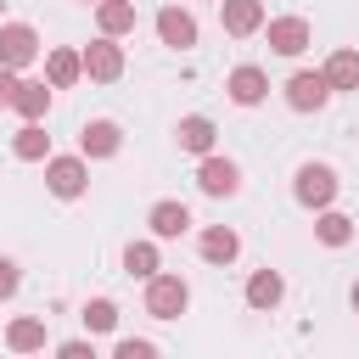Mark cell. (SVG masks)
I'll return each mask as SVG.
<instances>
[{
  "label": "cell",
  "mask_w": 359,
  "mask_h": 359,
  "mask_svg": "<svg viewBox=\"0 0 359 359\" xmlns=\"http://www.w3.org/2000/svg\"><path fill=\"white\" fill-rule=\"evenodd\" d=\"M90 157L79 151V157H45V185H50V196H62V202H73V196H84V185H90V168H84Z\"/></svg>",
  "instance_id": "obj_2"
},
{
  "label": "cell",
  "mask_w": 359,
  "mask_h": 359,
  "mask_svg": "<svg viewBox=\"0 0 359 359\" xmlns=\"http://www.w3.org/2000/svg\"><path fill=\"white\" fill-rule=\"evenodd\" d=\"M185 303H191V286H185L180 275H163V269H157V275L146 280V314H151V320H180Z\"/></svg>",
  "instance_id": "obj_1"
},
{
  "label": "cell",
  "mask_w": 359,
  "mask_h": 359,
  "mask_svg": "<svg viewBox=\"0 0 359 359\" xmlns=\"http://www.w3.org/2000/svg\"><path fill=\"white\" fill-rule=\"evenodd\" d=\"M224 90H230V101H236V107H258V101L269 95V73H264V67H252V62H241V67L224 79Z\"/></svg>",
  "instance_id": "obj_10"
},
{
  "label": "cell",
  "mask_w": 359,
  "mask_h": 359,
  "mask_svg": "<svg viewBox=\"0 0 359 359\" xmlns=\"http://www.w3.org/2000/svg\"><path fill=\"white\" fill-rule=\"evenodd\" d=\"M314 236H320L325 247H348V241H353V219H348V213H331V208H320V224H314Z\"/></svg>",
  "instance_id": "obj_23"
},
{
  "label": "cell",
  "mask_w": 359,
  "mask_h": 359,
  "mask_svg": "<svg viewBox=\"0 0 359 359\" xmlns=\"http://www.w3.org/2000/svg\"><path fill=\"white\" fill-rule=\"evenodd\" d=\"M286 297V280L275 275V269H252V280H247V303L252 309H275Z\"/></svg>",
  "instance_id": "obj_18"
},
{
  "label": "cell",
  "mask_w": 359,
  "mask_h": 359,
  "mask_svg": "<svg viewBox=\"0 0 359 359\" xmlns=\"http://www.w3.org/2000/svg\"><path fill=\"white\" fill-rule=\"evenodd\" d=\"M50 90H56V84L22 79V84H17V101H11V107H17L22 118H45V112H50Z\"/></svg>",
  "instance_id": "obj_21"
},
{
  "label": "cell",
  "mask_w": 359,
  "mask_h": 359,
  "mask_svg": "<svg viewBox=\"0 0 359 359\" xmlns=\"http://www.w3.org/2000/svg\"><path fill=\"white\" fill-rule=\"evenodd\" d=\"M219 22H224V34L247 39V34H258L269 17H264V0H219Z\"/></svg>",
  "instance_id": "obj_9"
},
{
  "label": "cell",
  "mask_w": 359,
  "mask_h": 359,
  "mask_svg": "<svg viewBox=\"0 0 359 359\" xmlns=\"http://www.w3.org/2000/svg\"><path fill=\"white\" fill-rule=\"evenodd\" d=\"M196 185H202V196H236L241 191V168L230 163V157H202V168H196Z\"/></svg>",
  "instance_id": "obj_6"
},
{
  "label": "cell",
  "mask_w": 359,
  "mask_h": 359,
  "mask_svg": "<svg viewBox=\"0 0 359 359\" xmlns=\"http://www.w3.org/2000/svg\"><path fill=\"white\" fill-rule=\"evenodd\" d=\"M174 135H180V151H196V157H208V151H213V135H219V129H213V118L191 112V118H180V129H174Z\"/></svg>",
  "instance_id": "obj_14"
},
{
  "label": "cell",
  "mask_w": 359,
  "mask_h": 359,
  "mask_svg": "<svg viewBox=\"0 0 359 359\" xmlns=\"http://www.w3.org/2000/svg\"><path fill=\"white\" fill-rule=\"evenodd\" d=\"M196 247H202V258H208V264H230V258L241 252V236H236V230H224V224H213V230H202V241H196Z\"/></svg>",
  "instance_id": "obj_17"
},
{
  "label": "cell",
  "mask_w": 359,
  "mask_h": 359,
  "mask_svg": "<svg viewBox=\"0 0 359 359\" xmlns=\"http://www.w3.org/2000/svg\"><path fill=\"white\" fill-rule=\"evenodd\" d=\"M17 84H22V79H17V67H6V62H0V107H11V101H17Z\"/></svg>",
  "instance_id": "obj_27"
},
{
  "label": "cell",
  "mask_w": 359,
  "mask_h": 359,
  "mask_svg": "<svg viewBox=\"0 0 359 359\" xmlns=\"http://www.w3.org/2000/svg\"><path fill=\"white\" fill-rule=\"evenodd\" d=\"M34 56H39V34H34L28 22H0V62L22 73Z\"/></svg>",
  "instance_id": "obj_5"
},
{
  "label": "cell",
  "mask_w": 359,
  "mask_h": 359,
  "mask_svg": "<svg viewBox=\"0 0 359 359\" xmlns=\"http://www.w3.org/2000/svg\"><path fill=\"white\" fill-rule=\"evenodd\" d=\"M123 269L140 275V280H151V275L163 269V264H157V247H151V241H129V247H123Z\"/></svg>",
  "instance_id": "obj_24"
},
{
  "label": "cell",
  "mask_w": 359,
  "mask_h": 359,
  "mask_svg": "<svg viewBox=\"0 0 359 359\" xmlns=\"http://www.w3.org/2000/svg\"><path fill=\"white\" fill-rule=\"evenodd\" d=\"M353 309H359V286H353Z\"/></svg>",
  "instance_id": "obj_29"
},
{
  "label": "cell",
  "mask_w": 359,
  "mask_h": 359,
  "mask_svg": "<svg viewBox=\"0 0 359 359\" xmlns=\"http://www.w3.org/2000/svg\"><path fill=\"white\" fill-rule=\"evenodd\" d=\"M112 353H118V359H151L157 348H151V342H135V337H123V342H118Z\"/></svg>",
  "instance_id": "obj_26"
},
{
  "label": "cell",
  "mask_w": 359,
  "mask_h": 359,
  "mask_svg": "<svg viewBox=\"0 0 359 359\" xmlns=\"http://www.w3.org/2000/svg\"><path fill=\"white\" fill-rule=\"evenodd\" d=\"M0 11H6V0H0Z\"/></svg>",
  "instance_id": "obj_30"
},
{
  "label": "cell",
  "mask_w": 359,
  "mask_h": 359,
  "mask_svg": "<svg viewBox=\"0 0 359 359\" xmlns=\"http://www.w3.org/2000/svg\"><path fill=\"white\" fill-rule=\"evenodd\" d=\"M118 146H123V129L112 118H95V123L79 129V151L84 157H118Z\"/></svg>",
  "instance_id": "obj_12"
},
{
  "label": "cell",
  "mask_w": 359,
  "mask_h": 359,
  "mask_svg": "<svg viewBox=\"0 0 359 359\" xmlns=\"http://www.w3.org/2000/svg\"><path fill=\"white\" fill-rule=\"evenodd\" d=\"M95 22H101V34H129L135 28V0H95Z\"/></svg>",
  "instance_id": "obj_19"
},
{
  "label": "cell",
  "mask_w": 359,
  "mask_h": 359,
  "mask_svg": "<svg viewBox=\"0 0 359 359\" xmlns=\"http://www.w3.org/2000/svg\"><path fill=\"white\" fill-rule=\"evenodd\" d=\"M292 196H297L303 208H331V202H337V168H325V163H303Z\"/></svg>",
  "instance_id": "obj_3"
},
{
  "label": "cell",
  "mask_w": 359,
  "mask_h": 359,
  "mask_svg": "<svg viewBox=\"0 0 359 359\" xmlns=\"http://www.w3.org/2000/svg\"><path fill=\"white\" fill-rule=\"evenodd\" d=\"M17 280H22V275H17V264H11V258H0V303H6V297H17Z\"/></svg>",
  "instance_id": "obj_28"
},
{
  "label": "cell",
  "mask_w": 359,
  "mask_h": 359,
  "mask_svg": "<svg viewBox=\"0 0 359 359\" xmlns=\"http://www.w3.org/2000/svg\"><path fill=\"white\" fill-rule=\"evenodd\" d=\"M79 73H84V50H50V56H45V79H50L56 90H67Z\"/></svg>",
  "instance_id": "obj_20"
},
{
  "label": "cell",
  "mask_w": 359,
  "mask_h": 359,
  "mask_svg": "<svg viewBox=\"0 0 359 359\" xmlns=\"http://www.w3.org/2000/svg\"><path fill=\"white\" fill-rule=\"evenodd\" d=\"M157 39L174 45V50H191V45H196V17L180 11V6H163V11H157Z\"/></svg>",
  "instance_id": "obj_11"
},
{
  "label": "cell",
  "mask_w": 359,
  "mask_h": 359,
  "mask_svg": "<svg viewBox=\"0 0 359 359\" xmlns=\"http://www.w3.org/2000/svg\"><path fill=\"white\" fill-rule=\"evenodd\" d=\"M11 151H17L22 163H45V157H50V135L39 129V118H28V123L11 135Z\"/></svg>",
  "instance_id": "obj_15"
},
{
  "label": "cell",
  "mask_w": 359,
  "mask_h": 359,
  "mask_svg": "<svg viewBox=\"0 0 359 359\" xmlns=\"http://www.w3.org/2000/svg\"><path fill=\"white\" fill-rule=\"evenodd\" d=\"M331 101V79L325 73H292L286 79V107L292 112H320Z\"/></svg>",
  "instance_id": "obj_4"
},
{
  "label": "cell",
  "mask_w": 359,
  "mask_h": 359,
  "mask_svg": "<svg viewBox=\"0 0 359 359\" xmlns=\"http://www.w3.org/2000/svg\"><path fill=\"white\" fill-rule=\"evenodd\" d=\"M146 224H151L157 241H174V236L191 230V208H185V202H157V208L146 213Z\"/></svg>",
  "instance_id": "obj_13"
},
{
  "label": "cell",
  "mask_w": 359,
  "mask_h": 359,
  "mask_svg": "<svg viewBox=\"0 0 359 359\" xmlns=\"http://www.w3.org/2000/svg\"><path fill=\"white\" fill-rule=\"evenodd\" d=\"M84 325H90V331H112V325H118V303H112V297H90V303H84Z\"/></svg>",
  "instance_id": "obj_25"
},
{
  "label": "cell",
  "mask_w": 359,
  "mask_h": 359,
  "mask_svg": "<svg viewBox=\"0 0 359 359\" xmlns=\"http://www.w3.org/2000/svg\"><path fill=\"white\" fill-rule=\"evenodd\" d=\"M6 348L11 353H39L45 348V320H11L6 325Z\"/></svg>",
  "instance_id": "obj_22"
},
{
  "label": "cell",
  "mask_w": 359,
  "mask_h": 359,
  "mask_svg": "<svg viewBox=\"0 0 359 359\" xmlns=\"http://www.w3.org/2000/svg\"><path fill=\"white\" fill-rule=\"evenodd\" d=\"M264 34H269V50L275 56H303L309 50V22L303 17H269Z\"/></svg>",
  "instance_id": "obj_7"
},
{
  "label": "cell",
  "mask_w": 359,
  "mask_h": 359,
  "mask_svg": "<svg viewBox=\"0 0 359 359\" xmlns=\"http://www.w3.org/2000/svg\"><path fill=\"white\" fill-rule=\"evenodd\" d=\"M84 73L101 79V84L123 79V45H112V34H101L95 45H84Z\"/></svg>",
  "instance_id": "obj_8"
},
{
  "label": "cell",
  "mask_w": 359,
  "mask_h": 359,
  "mask_svg": "<svg viewBox=\"0 0 359 359\" xmlns=\"http://www.w3.org/2000/svg\"><path fill=\"white\" fill-rule=\"evenodd\" d=\"M325 79H331V90H359V50H331L325 56V67H320Z\"/></svg>",
  "instance_id": "obj_16"
}]
</instances>
